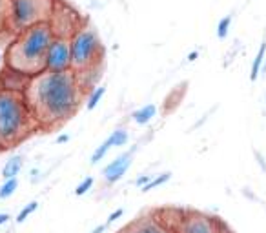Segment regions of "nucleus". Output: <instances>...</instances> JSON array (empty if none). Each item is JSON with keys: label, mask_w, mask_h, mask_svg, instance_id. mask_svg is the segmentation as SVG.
I'll return each mask as SVG.
<instances>
[{"label": "nucleus", "mask_w": 266, "mask_h": 233, "mask_svg": "<svg viewBox=\"0 0 266 233\" xmlns=\"http://www.w3.org/2000/svg\"><path fill=\"white\" fill-rule=\"evenodd\" d=\"M24 97L38 127H55L69 120L84 99L73 69L62 73L42 71L27 80Z\"/></svg>", "instance_id": "1"}, {"label": "nucleus", "mask_w": 266, "mask_h": 233, "mask_svg": "<svg viewBox=\"0 0 266 233\" xmlns=\"http://www.w3.org/2000/svg\"><path fill=\"white\" fill-rule=\"evenodd\" d=\"M53 38L55 29L49 22H42L15 33L7 46L5 66L11 69V73H18L26 79L42 73L46 53Z\"/></svg>", "instance_id": "2"}, {"label": "nucleus", "mask_w": 266, "mask_h": 233, "mask_svg": "<svg viewBox=\"0 0 266 233\" xmlns=\"http://www.w3.org/2000/svg\"><path fill=\"white\" fill-rule=\"evenodd\" d=\"M38 127L27 106L24 91L0 88V146L15 148Z\"/></svg>", "instance_id": "3"}, {"label": "nucleus", "mask_w": 266, "mask_h": 233, "mask_svg": "<svg viewBox=\"0 0 266 233\" xmlns=\"http://www.w3.org/2000/svg\"><path fill=\"white\" fill-rule=\"evenodd\" d=\"M159 221L173 233H234L223 219L190 208H166L155 212Z\"/></svg>", "instance_id": "4"}, {"label": "nucleus", "mask_w": 266, "mask_h": 233, "mask_svg": "<svg viewBox=\"0 0 266 233\" xmlns=\"http://www.w3.org/2000/svg\"><path fill=\"white\" fill-rule=\"evenodd\" d=\"M59 0H9L7 29L20 33L24 29L53 18Z\"/></svg>", "instance_id": "5"}, {"label": "nucleus", "mask_w": 266, "mask_h": 233, "mask_svg": "<svg viewBox=\"0 0 266 233\" xmlns=\"http://www.w3.org/2000/svg\"><path fill=\"white\" fill-rule=\"evenodd\" d=\"M102 55H104V48L99 33L88 24L77 27L71 35V69L75 73L101 68Z\"/></svg>", "instance_id": "6"}, {"label": "nucleus", "mask_w": 266, "mask_h": 233, "mask_svg": "<svg viewBox=\"0 0 266 233\" xmlns=\"http://www.w3.org/2000/svg\"><path fill=\"white\" fill-rule=\"evenodd\" d=\"M44 71H51V73L71 71V37L55 35L53 42L49 44L46 53Z\"/></svg>", "instance_id": "7"}, {"label": "nucleus", "mask_w": 266, "mask_h": 233, "mask_svg": "<svg viewBox=\"0 0 266 233\" xmlns=\"http://www.w3.org/2000/svg\"><path fill=\"white\" fill-rule=\"evenodd\" d=\"M119 233H173V232L170 228H166L153 212L135 219L132 224H128L126 228L121 230Z\"/></svg>", "instance_id": "8"}, {"label": "nucleus", "mask_w": 266, "mask_h": 233, "mask_svg": "<svg viewBox=\"0 0 266 233\" xmlns=\"http://www.w3.org/2000/svg\"><path fill=\"white\" fill-rule=\"evenodd\" d=\"M133 151H135V148H132V151H126V153L119 155L117 159L112 160V162H110V164L104 168L102 175H104V180H106V184L113 186L115 182H119V180H121L124 175H126V171H128L130 166H132Z\"/></svg>", "instance_id": "9"}, {"label": "nucleus", "mask_w": 266, "mask_h": 233, "mask_svg": "<svg viewBox=\"0 0 266 233\" xmlns=\"http://www.w3.org/2000/svg\"><path fill=\"white\" fill-rule=\"evenodd\" d=\"M265 58H266V37L261 40V46H259L256 58H254V62H252V69H250L252 82H256V80L259 79V75H261V71H263V66H265Z\"/></svg>", "instance_id": "10"}, {"label": "nucleus", "mask_w": 266, "mask_h": 233, "mask_svg": "<svg viewBox=\"0 0 266 233\" xmlns=\"http://www.w3.org/2000/svg\"><path fill=\"white\" fill-rule=\"evenodd\" d=\"M157 115V106L155 104H146V106L138 108L137 112L132 113L133 122H137L138 126H146L153 120V116Z\"/></svg>", "instance_id": "11"}, {"label": "nucleus", "mask_w": 266, "mask_h": 233, "mask_svg": "<svg viewBox=\"0 0 266 233\" xmlns=\"http://www.w3.org/2000/svg\"><path fill=\"white\" fill-rule=\"evenodd\" d=\"M22 166H24V159H22L20 155L11 157L4 164V168H2V177H4V179H15L16 175L20 173Z\"/></svg>", "instance_id": "12"}, {"label": "nucleus", "mask_w": 266, "mask_h": 233, "mask_svg": "<svg viewBox=\"0 0 266 233\" xmlns=\"http://www.w3.org/2000/svg\"><path fill=\"white\" fill-rule=\"evenodd\" d=\"M104 93H106V86H97V88H93V90L88 93V97H86V110H95L97 106H99V102L102 101V97H104Z\"/></svg>", "instance_id": "13"}, {"label": "nucleus", "mask_w": 266, "mask_h": 233, "mask_svg": "<svg viewBox=\"0 0 266 233\" xmlns=\"http://www.w3.org/2000/svg\"><path fill=\"white\" fill-rule=\"evenodd\" d=\"M130 140V135L124 127H119L115 131H112V135L108 137V142L112 144V148H121V146H126V142Z\"/></svg>", "instance_id": "14"}, {"label": "nucleus", "mask_w": 266, "mask_h": 233, "mask_svg": "<svg viewBox=\"0 0 266 233\" xmlns=\"http://www.w3.org/2000/svg\"><path fill=\"white\" fill-rule=\"evenodd\" d=\"M16 188H18V179H16V177L15 179H4V182H2V186H0V199L4 201V199L13 197Z\"/></svg>", "instance_id": "15"}, {"label": "nucleus", "mask_w": 266, "mask_h": 233, "mask_svg": "<svg viewBox=\"0 0 266 233\" xmlns=\"http://www.w3.org/2000/svg\"><path fill=\"white\" fill-rule=\"evenodd\" d=\"M110 149H112V144L108 142V138H106V140H104V142H102L101 146H99V148L93 151V155H91V164H93V166L99 164V162H101V160L108 155V151H110Z\"/></svg>", "instance_id": "16"}, {"label": "nucleus", "mask_w": 266, "mask_h": 233, "mask_svg": "<svg viewBox=\"0 0 266 233\" xmlns=\"http://www.w3.org/2000/svg\"><path fill=\"white\" fill-rule=\"evenodd\" d=\"M170 177H171V173H168V171H166V173H160L159 177H151V180H149L148 184L144 186L140 191H144V193H146V191H151L153 188H159V186L166 184V182L170 180Z\"/></svg>", "instance_id": "17"}, {"label": "nucleus", "mask_w": 266, "mask_h": 233, "mask_svg": "<svg viewBox=\"0 0 266 233\" xmlns=\"http://www.w3.org/2000/svg\"><path fill=\"white\" fill-rule=\"evenodd\" d=\"M230 26H232V15H226L219 20V24H217V38L219 40H224V38L228 37Z\"/></svg>", "instance_id": "18"}, {"label": "nucleus", "mask_w": 266, "mask_h": 233, "mask_svg": "<svg viewBox=\"0 0 266 233\" xmlns=\"http://www.w3.org/2000/svg\"><path fill=\"white\" fill-rule=\"evenodd\" d=\"M37 208H38V202H37V201H31L29 204H26V206H24V208L20 210V213L16 215V223L22 224L27 217H29V215H31V213L37 212Z\"/></svg>", "instance_id": "19"}, {"label": "nucleus", "mask_w": 266, "mask_h": 233, "mask_svg": "<svg viewBox=\"0 0 266 233\" xmlns=\"http://www.w3.org/2000/svg\"><path fill=\"white\" fill-rule=\"evenodd\" d=\"M7 11H9V0H0V33L7 29Z\"/></svg>", "instance_id": "20"}, {"label": "nucleus", "mask_w": 266, "mask_h": 233, "mask_svg": "<svg viewBox=\"0 0 266 233\" xmlns=\"http://www.w3.org/2000/svg\"><path fill=\"white\" fill-rule=\"evenodd\" d=\"M93 182H95V180H93V177H86V179L82 180V182H80L77 188H75V195H77V197L86 195V193H88V191L93 188Z\"/></svg>", "instance_id": "21"}, {"label": "nucleus", "mask_w": 266, "mask_h": 233, "mask_svg": "<svg viewBox=\"0 0 266 233\" xmlns=\"http://www.w3.org/2000/svg\"><path fill=\"white\" fill-rule=\"evenodd\" d=\"M5 53H7V48H5L2 38H0V73L5 69Z\"/></svg>", "instance_id": "22"}, {"label": "nucleus", "mask_w": 266, "mask_h": 233, "mask_svg": "<svg viewBox=\"0 0 266 233\" xmlns=\"http://www.w3.org/2000/svg\"><path fill=\"white\" fill-rule=\"evenodd\" d=\"M123 215H124V210H123V208H119V210H115L113 213H110V217H108L106 224L110 226V224H113L115 221H119V219L123 217Z\"/></svg>", "instance_id": "23"}, {"label": "nucleus", "mask_w": 266, "mask_h": 233, "mask_svg": "<svg viewBox=\"0 0 266 233\" xmlns=\"http://www.w3.org/2000/svg\"><path fill=\"white\" fill-rule=\"evenodd\" d=\"M149 180H151V175H138L137 180H135V186L142 190V188H144V186H146V184H148Z\"/></svg>", "instance_id": "24"}, {"label": "nucleus", "mask_w": 266, "mask_h": 233, "mask_svg": "<svg viewBox=\"0 0 266 233\" xmlns=\"http://www.w3.org/2000/svg\"><path fill=\"white\" fill-rule=\"evenodd\" d=\"M254 155H256V159H257V164L261 166V170H263V171H265V173H266V162H265V157H263V155L259 153V151H257V149H256V151H254Z\"/></svg>", "instance_id": "25"}, {"label": "nucleus", "mask_w": 266, "mask_h": 233, "mask_svg": "<svg viewBox=\"0 0 266 233\" xmlns=\"http://www.w3.org/2000/svg\"><path fill=\"white\" fill-rule=\"evenodd\" d=\"M9 219H11L9 213H0V226H4V224L9 223Z\"/></svg>", "instance_id": "26"}, {"label": "nucleus", "mask_w": 266, "mask_h": 233, "mask_svg": "<svg viewBox=\"0 0 266 233\" xmlns=\"http://www.w3.org/2000/svg\"><path fill=\"white\" fill-rule=\"evenodd\" d=\"M69 140V135H59L57 137V144H66Z\"/></svg>", "instance_id": "27"}, {"label": "nucleus", "mask_w": 266, "mask_h": 233, "mask_svg": "<svg viewBox=\"0 0 266 233\" xmlns=\"http://www.w3.org/2000/svg\"><path fill=\"white\" fill-rule=\"evenodd\" d=\"M199 58V51H192V53L188 55V62H195Z\"/></svg>", "instance_id": "28"}, {"label": "nucleus", "mask_w": 266, "mask_h": 233, "mask_svg": "<svg viewBox=\"0 0 266 233\" xmlns=\"http://www.w3.org/2000/svg\"><path fill=\"white\" fill-rule=\"evenodd\" d=\"M106 228H108V224H101V226H97V228L93 230L91 233H104V232H106Z\"/></svg>", "instance_id": "29"}]
</instances>
